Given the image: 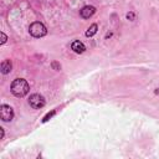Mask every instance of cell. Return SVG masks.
<instances>
[{
  "instance_id": "ba28073f",
  "label": "cell",
  "mask_w": 159,
  "mask_h": 159,
  "mask_svg": "<svg viewBox=\"0 0 159 159\" xmlns=\"http://www.w3.org/2000/svg\"><path fill=\"white\" fill-rule=\"evenodd\" d=\"M97 29H98V26H97V24H92L88 29H87V31H86V36L87 37H91V36H93L96 32H97Z\"/></svg>"
},
{
  "instance_id": "9c48e42d",
  "label": "cell",
  "mask_w": 159,
  "mask_h": 159,
  "mask_svg": "<svg viewBox=\"0 0 159 159\" xmlns=\"http://www.w3.org/2000/svg\"><path fill=\"white\" fill-rule=\"evenodd\" d=\"M55 113H56V111H55V109H52L51 112H48V113H47V114H46V116L42 118V122H43V123H46L48 119H51V118H52V116H53Z\"/></svg>"
},
{
  "instance_id": "277c9868",
  "label": "cell",
  "mask_w": 159,
  "mask_h": 159,
  "mask_svg": "<svg viewBox=\"0 0 159 159\" xmlns=\"http://www.w3.org/2000/svg\"><path fill=\"white\" fill-rule=\"evenodd\" d=\"M0 118L4 122H10L14 118V109L9 104H1L0 106Z\"/></svg>"
},
{
  "instance_id": "52a82bcc",
  "label": "cell",
  "mask_w": 159,
  "mask_h": 159,
  "mask_svg": "<svg viewBox=\"0 0 159 159\" xmlns=\"http://www.w3.org/2000/svg\"><path fill=\"white\" fill-rule=\"evenodd\" d=\"M1 73L2 75H7L11 72V68H12V65H11V61L10 60H4L1 62Z\"/></svg>"
},
{
  "instance_id": "30bf717a",
  "label": "cell",
  "mask_w": 159,
  "mask_h": 159,
  "mask_svg": "<svg viewBox=\"0 0 159 159\" xmlns=\"http://www.w3.org/2000/svg\"><path fill=\"white\" fill-rule=\"evenodd\" d=\"M51 66H52V68H53V70H56V71H60V70H61V65H60V63H57V62H52V63H51Z\"/></svg>"
},
{
  "instance_id": "8992f818",
  "label": "cell",
  "mask_w": 159,
  "mask_h": 159,
  "mask_svg": "<svg viewBox=\"0 0 159 159\" xmlns=\"http://www.w3.org/2000/svg\"><path fill=\"white\" fill-rule=\"evenodd\" d=\"M71 48H72L76 53H83V52L86 51V46H84V43L81 42V41H78V40H76V41L72 42Z\"/></svg>"
},
{
  "instance_id": "8fae6325",
  "label": "cell",
  "mask_w": 159,
  "mask_h": 159,
  "mask_svg": "<svg viewBox=\"0 0 159 159\" xmlns=\"http://www.w3.org/2000/svg\"><path fill=\"white\" fill-rule=\"evenodd\" d=\"M6 40H7V36H6L4 32H1V42H0V43H1V45H2V43H5V42H6Z\"/></svg>"
},
{
  "instance_id": "5b68a950",
  "label": "cell",
  "mask_w": 159,
  "mask_h": 159,
  "mask_svg": "<svg viewBox=\"0 0 159 159\" xmlns=\"http://www.w3.org/2000/svg\"><path fill=\"white\" fill-rule=\"evenodd\" d=\"M96 12V7L94 6H91V5H87V6H83L81 10H80V16L82 19H89L91 16H93Z\"/></svg>"
},
{
  "instance_id": "7c38bea8",
  "label": "cell",
  "mask_w": 159,
  "mask_h": 159,
  "mask_svg": "<svg viewBox=\"0 0 159 159\" xmlns=\"http://www.w3.org/2000/svg\"><path fill=\"white\" fill-rule=\"evenodd\" d=\"M134 17H135V15H134V12H128L127 14V19H129V20H134Z\"/></svg>"
},
{
  "instance_id": "3957f363",
  "label": "cell",
  "mask_w": 159,
  "mask_h": 159,
  "mask_svg": "<svg viewBox=\"0 0 159 159\" xmlns=\"http://www.w3.org/2000/svg\"><path fill=\"white\" fill-rule=\"evenodd\" d=\"M45 98H43V96H41V94H39V93H34V94H31L30 96V98H29V104L34 108V109H40V108H42L43 106H45Z\"/></svg>"
},
{
  "instance_id": "4fadbf2b",
  "label": "cell",
  "mask_w": 159,
  "mask_h": 159,
  "mask_svg": "<svg viewBox=\"0 0 159 159\" xmlns=\"http://www.w3.org/2000/svg\"><path fill=\"white\" fill-rule=\"evenodd\" d=\"M2 138H4V128L0 127V139H2Z\"/></svg>"
},
{
  "instance_id": "6da1fadb",
  "label": "cell",
  "mask_w": 159,
  "mask_h": 159,
  "mask_svg": "<svg viewBox=\"0 0 159 159\" xmlns=\"http://www.w3.org/2000/svg\"><path fill=\"white\" fill-rule=\"evenodd\" d=\"M10 89H11V93L16 97H24L29 93L30 91V86L27 83L26 80L24 78H16L11 82V86H10Z\"/></svg>"
},
{
  "instance_id": "7a4b0ae2",
  "label": "cell",
  "mask_w": 159,
  "mask_h": 159,
  "mask_svg": "<svg viewBox=\"0 0 159 159\" xmlns=\"http://www.w3.org/2000/svg\"><path fill=\"white\" fill-rule=\"evenodd\" d=\"M29 32H30V35H32L34 37H43V36L47 34V29H46V26H45L42 22L35 21V22H32V24L30 25Z\"/></svg>"
}]
</instances>
